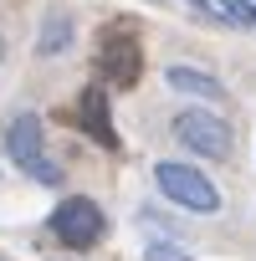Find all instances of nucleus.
I'll use <instances>...</instances> for the list:
<instances>
[{
	"label": "nucleus",
	"mask_w": 256,
	"mask_h": 261,
	"mask_svg": "<svg viewBox=\"0 0 256 261\" xmlns=\"http://www.w3.org/2000/svg\"><path fill=\"white\" fill-rule=\"evenodd\" d=\"M6 154H11V164H16L26 179H36V185H62V164L46 154V128H41L36 113H16V118L6 123Z\"/></svg>",
	"instance_id": "obj_1"
},
{
	"label": "nucleus",
	"mask_w": 256,
	"mask_h": 261,
	"mask_svg": "<svg viewBox=\"0 0 256 261\" xmlns=\"http://www.w3.org/2000/svg\"><path fill=\"white\" fill-rule=\"evenodd\" d=\"M154 185H159V195L174 200L180 210H195V215H215V210H220V190H215L195 164L159 159V164H154Z\"/></svg>",
	"instance_id": "obj_2"
},
{
	"label": "nucleus",
	"mask_w": 256,
	"mask_h": 261,
	"mask_svg": "<svg viewBox=\"0 0 256 261\" xmlns=\"http://www.w3.org/2000/svg\"><path fill=\"white\" fill-rule=\"evenodd\" d=\"M52 236L67 246V251H92L103 236H108V215H103V205L97 200H87V195H67L57 210H52Z\"/></svg>",
	"instance_id": "obj_3"
},
{
	"label": "nucleus",
	"mask_w": 256,
	"mask_h": 261,
	"mask_svg": "<svg viewBox=\"0 0 256 261\" xmlns=\"http://www.w3.org/2000/svg\"><path fill=\"white\" fill-rule=\"evenodd\" d=\"M97 72L113 87H134L144 77V51H139V36L128 26H108L103 31V41H97Z\"/></svg>",
	"instance_id": "obj_4"
},
{
	"label": "nucleus",
	"mask_w": 256,
	"mask_h": 261,
	"mask_svg": "<svg viewBox=\"0 0 256 261\" xmlns=\"http://www.w3.org/2000/svg\"><path fill=\"white\" fill-rule=\"evenodd\" d=\"M174 139L200 159H231V123L215 118L210 108H185L174 118Z\"/></svg>",
	"instance_id": "obj_5"
},
{
	"label": "nucleus",
	"mask_w": 256,
	"mask_h": 261,
	"mask_svg": "<svg viewBox=\"0 0 256 261\" xmlns=\"http://www.w3.org/2000/svg\"><path fill=\"white\" fill-rule=\"evenodd\" d=\"M77 128H82L92 144L118 149V128H113V113H108V92H103L97 82L82 87V97H77Z\"/></svg>",
	"instance_id": "obj_6"
},
{
	"label": "nucleus",
	"mask_w": 256,
	"mask_h": 261,
	"mask_svg": "<svg viewBox=\"0 0 256 261\" xmlns=\"http://www.w3.org/2000/svg\"><path fill=\"white\" fill-rule=\"evenodd\" d=\"M164 82H169L180 97H200V102H220V97H225L220 77H210V72H195V67H169V72H164Z\"/></svg>",
	"instance_id": "obj_7"
},
{
	"label": "nucleus",
	"mask_w": 256,
	"mask_h": 261,
	"mask_svg": "<svg viewBox=\"0 0 256 261\" xmlns=\"http://www.w3.org/2000/svg\"><path fill=\"white\" fill-rule=\"evenodd\" d=\"M195 11H205L210 21L220 26H236V31H256V6L251 0H190Z\"/></svg>",
	"instance_id": "obj_8"
},
{
	"label": "nucleus",
	"mask_w": 256,
	"mask_h": 261,
	"mask_svg": "<svg viewBox=\"0 0 256 261\" xmlns=\"http://www.w3.org/2000/svg\"><path fill=\"white\" fill-rule=\"evenodd\" d=\"M72 36H77L72 16H67V11H46V21H41V36H36V57H62V51L72 46Z\"/></svg>",
	"instance_id": "obj_9"
},
{
	"label": "nucleus",
	"mask_w": 256,
	"mask_h": 261,
	"mask_svg": "<svg viewBox=\"0 0 256 261\" xmlns=\"http://www.w3.org/2000/svg\"><path fill=\"white\" fill-rule=\"evenodd\" d=\"M144 261H195V256H190L180 241H154V246L144 251Z\"/></svg>",
	"instance_id": "obj_10"
},
{
	"label": "nucleus",
	"mask_w": 256,
	"mask_h": 261,
	"mask_svg": "<svg viewBox=\"0 0 256 261\" xmlns=\"http://www.w3.org/2000/svg\"><path fill=\"white\" fill-rule=\"evenodd\" d=\"M0 57H6V36H0Z\"/></svg>",
	"instance_id": "obj_11"
}]
</instances>
